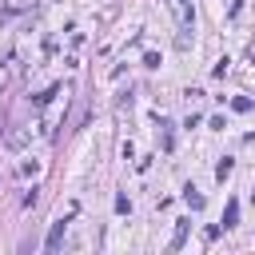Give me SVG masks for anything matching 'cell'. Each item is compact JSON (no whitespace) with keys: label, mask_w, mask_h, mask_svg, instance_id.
<instances>
[{"label":"cell","mask_w":255,"mask_h":255,"mask_svg":"<svg viewBox=\"0 0 255 255\" xmlns=\"http://www.w3.org/2000/svg\"><path fill=\"white\" fill-rule=\"evenodd\" d=\"M215 175H219V179H227V175H231V159H223V163L215 167Z\"/></svg>","instance_id":"3"},{"label":"cell","mask_w":255,"mask_h":255,"mask_svg":"<svg viewBox=\"0 0 255 255\" xmlns=\"http://www.w3.org/2000/svg\"><path fill=\"white\" fill-rule=\"evenodd\" d=\"M187 203H191V207H203V195H199L195 187H187Z\"/></svg>","instance_id":"2"},{"label":"cell","mask_w":255,"mask_h":255,"mask_svg":"<svg viewBox=\"0 0 255 255\" xmlns=\"http://www.w3.org/2000/svg\"><path fill=\"white\" fill-rule=\"evenodd\" d=\"M64 227H68V223H64V219H60V223H56V227H52V231H48V243H44V247H48V251H56V247H60V239H64Z\"/></svg>","instance_id":"1"}]
</instances>
